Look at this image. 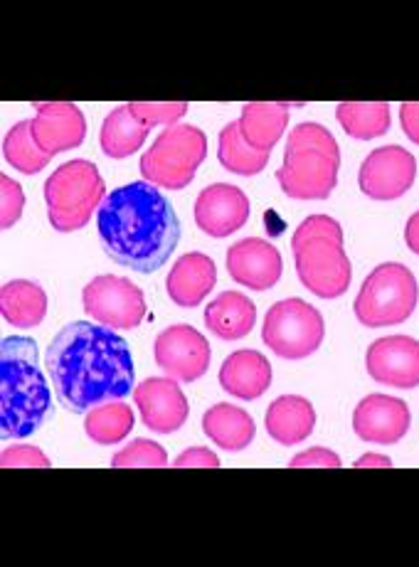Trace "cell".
Returning <instances> with one entry per match:
<instances>
[{"label":"cell","instance_id":"8d00e7d4","mask_svg":"<svg viewBox=\"0 0 419 567\" xmlns=\"http://www.w3.org/2000/svg\"><path fill=\"white\" fill-rule=\"evenodd\" d=\"M400 122L407 138L419 146V102H407L400 106Z\"/></svg>","mask_w":419,"mask_h":567},{"label":"cell","instance_id":"30bf717a","mask_svg":"<svg viewBox=\"0 0 419 567\" xmlns=\"http://www.w3.org/2000/svg\"><path fill=\"white\" fill-rule=\"evenodd\" d=\"M84 313L112 331H131L146 316V293L116 275L94 277L82 291Z\"/></svg>","mask_w":419,"mask_h":567},{"label":"cell","instance_id":"8992f818","mask_svg":"<svg viewBox=\"0 0 419 567\" xmlns=\"http://www.w3.org/2000/svg\"><path fill=\"white\" fill-rule=\"evenodd\" d=\"M207 156V136L197 126L175 124L163 128L143 154L139 168L146 183L163 190H183L193 183Z\"/></svg>","mask_w":419,"mask_h":567},{"label":"cell","instance_id":"1f68e13d","mask_svg":"<svg viewBox=\"0 0 419 567\" xmlns=\"http://www.w3.org/2000/svg\"><path fill=\"white\" fill-rule=\"evenodd\" d=\"M187 102H131V114L149 126H175L187 114Z\"/></svg>","mask_w":419,"mask_h":567},{"label":"cell","instance_id":"4316f807","mask_svg":"<svg viewBox=\"0 0 419 567\" xmlns=\"http://www.w3.org/2000/svg\"><path fill=\"white\" fill-rule=\"evenodd\" d=\"M336 118L350 138L372 141L390 131V104L388 102H340Z\"/></svg>","mask_w":419,"mask_h":567},{"label":"cell","instance_id":"f1b7e54d","mask_svg":"<svg viewBox=\"0 0 419 567\" xmlns=\"http://www.w3.org/2000/svg\"><path fill=\"white\" fill-rule=\"evenodd\" d=\"M217 158L223 163V168L229 173H237V176H257L269 163V154H259V151L252 148L245 138H242L239 122L227 124L219 134V146H217Z\"/></svg>","mask_w":419,"mask_h":567},{"label":"cell","instance_id":"ffe728a7","mask_svg":"<svg viewBox=\"0 0 419 567\" xmlns=\"http://www.w3.org/2000/svg\"><path fill=\"white\" fill-rule=\"evenodd\" d=\"M219 385L233 398L252 402L269 390L272 365L259 351L245 348V351L225 358L223 368H219Z\"/></svg>","mask_w":419,"mask_h":567},{"label":"cell","instance_id":"9a60e30c","mask_svg":"<svg viewBox=\"0 0 419 567\" xmlns=\"http://www.w3.org/2000/svg\"><path fill=\"white\" fill-rule=\"evenodd\" d=\"M134 402L143 424L159 434L178 432L191 414L187 398L183 395L178 380L173 378H146L136 385Z\"/></svg>","mask_w":419,"mask_h":567},{"label":"cell","instance_id":"d4e9b609","mask_svg":"<svg viewBox=\"0 0 419 567\" xmlns=\"http://www.w3.org/2000/svg\"><path fill=\"white\" fill-rule=\"evenodd\" d=\"M0 313L16 329H35L48 316V293L35 281H8L0 291Z\"/></svg>","mask_w":419,"mask_h":567},{"label":"cell","instance_id":"74e56055","mask_svg":"<svg viewBox=\"0 0 419 567\" xmlns=\"http://www.w3.org/2000/svg\"><path fill=\"white\" fill-rule=\"evenodd\" d=\"M405 243L407 247L412 249V252L419 257V210L407 220V227H405Z\"/></svg>","mask_w":419,"mask_h":567},{"label":"cell","instance_id":"2e32d148","mask_svg":"<svg viewBox=\"0 0 419 567\" xmlns=\"http://www.w3.org/2000/svg\"><path fill=\"white\" fill-rule=\"evenodd\" d=\"M227 271L242 287L267 291L274 284H279L284 275V259L269 239L247 237L227 249Z\"/></svg>","mask_w":419,"mask_h":567},{"label":"cell","instance_id":"d6986e66","mask_svg":"<svg viewBox=\"0 0 419 567\" xmlns=\"http://www.w3.org/2000/svg\"><path fill=\"white\" fill-rule=\"evenodd\" d=\"M215 284H217L215 261L203 252H191V255H183L168 271L165 291H168V297L175 307L195 309L201 307L207 293L215 289Z\"/></svg>","mask_w":419,"mask_h":567},{"label":"cell","instance_id":"836d02e7","mask_svg":"<svg viewBox=\"0 0 419 567\" xmlns=\"http://www.w3.org/2000/svg\"><path fill=\"white\" fill-rule=\"evenodd\" d=\"M0 466L3 468H50L52 462L45 456V452H40L38 446H28V444H16L10 450L3 452L0 456Z\"/></svg>","mask_w":419,"mask_h":567},{"label":"cell","instance_id":"603a6c76","mask_svg":"<svg viewBox=\"0 0 419 567\" xmlns=\"http://www.w3.org/2000/svg\"><path fill=\"white\" fill-rule=\"evenodd\" d=\"M257 323L255 301L239 291H225L207 303L205 326L223 341H239Z\"/></svg>","mask_w":419,"mask_h":567},{"label":"cell","instance_id":"ba28073f","mask_svg":"<svg viewBox=\"0 0 419 567\" xmlns=\"http://www.w3.org/2000/svg\"><path fill=\"white\" fill-rule=\"evenodd\" d=\"M324 316L304 299H284L264 316L262 341L284 361H302L324 343Z\"/></svg>","mask_w":419,"mask_h":567},{"label":"cell","instance_id":"cb8c5ba5","mask_svg":"<svg viewBox=\"0 0 419 567\" xmlns=\"http://www.w3.org/2000/svg\"><path fill=\"white\" fill-rule=\"evenodd\" d=\"M203 432L209 442H215L225 452L247 450L255 440L257 427L252 414L237 405L219 402L203 414Z\"/></svg>","mask_w":419,"mask_h":567},{"label":"cell","instance_id":"83f0119b","mask_svg":"<svg viewBox=\"0 0 419 567\" xmlns=\"http://www.w3.org/2000/svg\"><path fill=\"white\" fill-rule=\"evenodd\" d=\"M131 430H134V410L119 400L92 408L84 417V432L94 444L124 442Z\"/></svg>","mask_w":419,"mask_h":567},{"label":"cell","instance_id":"9c48e42d","mask_svg":"<svg viewBox=\"0 0 419 567\" xmlns=\"http://www.w3.org/2000/svg\"><path fill=\"white\" fill-rule=\"evenodd\" d=\"M296 277L321 299L344 297L350 287L352 267L344 249V233L292 239Z\"/></svg>","mask_w":419,"mask_h":567},{"label":"cell","instance_id":"d6a6232c","mask_svg":"<svg viewBox=\"0 0 419 567\" xmlns=\"http://www.w3.org/2000/svg\"><path fill=\"white\" fill-rule=\"evenodd\" d=\"M0 198H3V203H0V227L10 230L20 220V215H23L25 195L23 188L13 178H8L6 173L0 176Z\"/></svg>","mask_w":419,"mask_h":567},{"label":"cell","instance_id":"5b68a950","mask_svg":"<svg viewBox=\"0 0 419 567\" xmlns=\"http://www.w3.org/2000/svg\"><path fill=\"white\" fill-rule=\"evenodd\" d=\"M106 183L92 161H68L42 185L50 225L58 233H74L92 220L104 203Z\"/></svg>","mask_w":419,"mask_h":567},{"label":"cell","instance_id":"484cf974","mask_svg":"<svg viewBox=\"0 0 419 567\" xmlns=\"http://www.w3.org/2000/svg\"><path fill=\"white\" fill-rule=\"evenodd\" d=\"M151 126L131 114L129 104L116 106L99 128V146L109 158H129L146 144Z\"/></svg>","mask_w":419,"mask_h":567},{"label":"cell","instance_id":"44dd1931","mask_svg":"<svg viewBox=\"0 0 419 567\" xmlns=\"http://www.w3.org/2000/svg\"><path fill=\"white\" fill-rule=\"evenodd\" d=\"M269 437L284 446L299 444L316 430V410L302 395H282L269 405L264 417Z\"/></svg>","mask_w":419,"mask_h":567},{"label":"cell","instance_id":"277c9868","mask_svg":"<svg viewBox=\"0 0 419 567\" xmlns=\"http://www.w3.org/2000/svg\"><path fill=\"white\" fill-rule=\"evenodd\" d=\"M340 148L321 124L306 122L286 138L284 166L277 171L282 190L294 200H326L338 185Z\"/></svg>","mask_w":419,"mask_h":567},{"label":"cell","instance_id":"4dcf8cb0","mask_svg":"<svg viewBox=\"0 0 419 567\" xmlns=\"http://www.w3.org/2000/svg\"><path fill=\"white\" fill-rule=\"evenodd\" d=\"M168 464V452L153 440H134L112 456L114 468H165Z\"/></svg>","mask_w":419,"mask_h":567},{"label":"cell","instance_id":"e575fe53","mask_svg":"<svg viewBox=\"0 0 419 567\" xmlns=\"http://www.w3.org/2000/svg\"><path fill=\"white\" fill-rule=\"evenodd\" d=\"M344 462L340 456L330 450H321V446H314L304 454H296L289 462V468H340Z\"/></svg>","mask_w":419,"mask_h":567},{"label":"cell","instance_id":"e0dca14e","mask_svg":"<svg viewBox=\"0 0 419 567\" xmlns=\"http://www.w3.org/2000/svg\"><path fill=\"white\" fill-rule=\"evenodd\" d=\"M249 220V198L237 185L215 183L197 195L195 225L209 237H229Z\"/></svg>","mask_w":419,"mask_h":567},{"label":"cell","instance_id":"ac0fdd59","mask_svg":"<svg viewBox=\"0 0 419 567\" xmlns=\"http://www.w3.org/2000/svg\"><path fill=\"white\" fill-rule=\"evenodd\" d=\"M410 408L390 395H368L352 412V432L368 444H397L410 432Z\"/></svg>","mask_w":419,"mask_h":567},{"label":"cell","instance_id":"5bb4252c","mask_svg":"<svg viewBox=\"0 0 419 567\" xmlns=\"http://www.w3.org/2000/svg\"><path fill=\"white\" fill-rule=\"evenodd\" d=\"M38 116L32 118V138L48 156L80 148L86 136L84 112L72 102H35Z\"/></svg>","mask_w":419,"mask_h":567},{"label":"cell","instance_id":"7a4b0ae2","mask_svg":"<svg viewBox=\"0 0 419 567\" xmlns=\"http://www.w3.org/2000/svg\"><path fill=\"white\" fill-rule=\"evenodd\" d=\"M96 233L106 257L119 267L153 275L178 247L181 223L156 185L136 181L106 195Z\"/></svg>","mask_w":419,"mask_h":567},{"label":"cell","instance_id":"7c38bea8","mask_svg":"<svg viewBox=\"0 0 419 567\" xmlns=\"http://www.w3.org/2000/svg\"><path fill=\"white\" fill-rule=\"evenodd\" d=\"M417 178V161L402 146H382L362 161L358 173L360 190L372 200L390 203L402 198Z\"/></svg>","mask_w":419,"mask_h":567},{"label":"cell","instance_id":"f546056e","mask_svg":"<svg viewBox=\"0 0 419 567\" xmlns=\"http://www.w3.org/2000/svg\"><path fill=\"white\" fill-rule=\"evenodd\" d=\"M3 156L8 161V166H13L16 171L25 173V176H35V173L50 166V161H52V156H48L45 151H40L35 138H32L30 122H18L13 128L8 131L3 138Z\"/></svg>","mask_w":419,"mask_h":567},{"label":"cell","instance_id":"52a82bcc","mask_svg":"<svg viewBox=\"0 0 419 567\" xmlns=\"http://www.w3.org/2000/svg\"><path fill=\"white\" fill-rule=\"evenodd\" d=\"M417 301L419 284L412 271L397 261H388L375 267L362 281L352 311L362 326L380 329V326L405 323L415 313Z\"/></svg>","mask_w":419,"mask_h":567},{"label":"cell","instance_id":"4fadbf2b","mask_svg":"<svg viewBox=\"0 0 419 567\" xmlns=\"http://www.w3.org/2000/svg\"><path fill=\"white\" fill-rule=\"evenodd\" d=\"M366 368L382 385L412 390L419 385V341L410 336H385L372 341Z\"/></svg>","mask_w":419,"mask_h":567},{"label":"cell","instance_id":"d590c367","mask_svg":"<svg viewBox=\"0 0 419 567\" xmlns=\"http://www.w3.org/2000/svg\"><path fill=\"white\" fill-rule=\"evenodd\" d=\"M175 468H217L219 460L215 452L205 450V446H193V450H185L178 454V460L171 462Z\"/></svg>","mask_w":419,"mask_h":567},{"label":"cell","instance_id":"3957f363","mask_svg":"<svg viewBox=\"0 0 419 567\" xmlns=\"http://www.w3.org/2000/svg\"><path fill=\"white\" fill-rule=\"evenodd\" d=\"M50 417L52 395L38 343L28 336H6L0 343V437L25 440Z\"/></svg>","mask_w":419,"mask_h":567},{"label":"cell","instance_id":"7402d4cb","mask_svg":"<svg viewBox=\"0 0 419 567\" xmlns=\"http://www.w3.org/2000/svg\"><path fill=\"white\" fill-rule=\"evenodd\" d=\"M289 106L282 102H249L242 109L239 131L247 144L259 154H272L289 126Z\"/></svg>","mask_w":419,"mask_h":567},{"label":"cell","instance_id":"f35d334b","mask_svg":"<svg viewBox=\"0 0 419 567\" xmlns=\"http://www.w3.org/2000/svg\"><path fill=\"white\" fill-rule=\"evenodd\" d=\"M356 468H366V466H385V468H390L392 466V462L388 460V456H382V454H366V456H360V460L352 464Z\"/></svg>","mask_w":419,"mask_h":567},{"label":"cell","instance_id":"6da1fadb","mask_svg":"<svg viewBox=\"0 0 419 567\" xmlns=\"http://www.w3.org/2000/svg\"><path fill=\"white\" fill-rule=\"evenodd\" d=\"M45 368L60 405L82 414L134 390V358L124 338L106 326L68 323L52 338Z\"/></svg>","mask_w":419,"mask_h":567},{"label":"cell","instance_id":"8fae6325","mask_svg":"<svg viewBox=\"0 0 419 567\" xmlns=\"http://www.w3.org/2000/svg\"><path fill=\"white\" fill-rule=\"evenodd\" d=\"M153 355L168 378L178 383H195L207 373L213 351L201 331L187 323H175L156 336Z\"/></svg>","mask_w":419,"mask_h":567}]
</instances>
